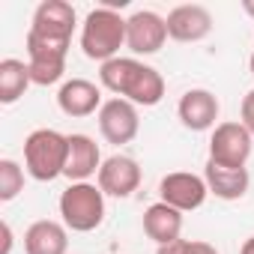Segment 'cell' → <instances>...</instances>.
<instances>
[{"label":"cell","mask_w":254,"mask_h":254,"mask_svg":"<svg viewBox=\"0 0 254 254\" xmlns=\"http://www.w3.org/2000/svg\"><path fill=\"white\" fill-rule=\"evenodd\" d=\"M0 236H3V248H0V254H12V242H15V236H12V227H9V221H3V224H0Z\"/></svg>","instance_id":"23"},{"label":"cell","mask_w":254,"mask_h":254,"mask_svg":"<svg viewBox=\"0 0 254 254\" xmlns=\"http://www.w3.org/2000/svg\"><path fill=\"white\" fill-rule=\"evenodd\" d=\"M24 191V168L15 159H0V203H9Z\"/></svg>","instance_id":"20"},{"label":"cell","mask_w":254,"mask_h":254,"mask_svg":"<svg viewBox=\"0 0 254 254\" xmlns=\"http://www.w3.org/2000/svg\"><path fill=\"white\" fill-rule=\"evenodd\" d=\"M69 156V135L57 129H36L24 141V171L36 183H51L63 177Z\"/></svg>","instance_id":"3"},{"label":"cell","mask_w":254,"mask_h":254,"mask_svg":"<svg viewBox=\"0 0 254 254\" xmlns=\"http://www.w3.org/2000/svg\"><path fill=\"white\" fill-rule=\"evenodd\" d=\"M144 233L156 242V245H168L183 239V212L168 206L165 200L150 203L144 209Z\"/></svg>","instance_id":"18"},{"label":"cell","mask_w":254,"mask_h":254,"mask_svg":"<svg viewBox=\"0 0 254 254\" xmlns=\"http://www.w3.org/2000/svg\"><path fill=\"white\" fill-rule=\"evenodd\" d=\"M126 45V18L114 6H96L87 12L81 24V51L96 63H108L120 57Z\"/></svg>","instance_id":"2"},{"label":"cell","mask_w":254,"mask_h":254,"mask_svg":"<svg viewBox=\"0 0 254 254\" xmlns=\"http://www.w3.org/2000/svg\"><path fill=\"white\" fill-rule=\"evenodd\" d=\"M69 251V227L63 221L39 218L24 230V254H66Z\"/></svg>","instance_id":"16"},{"label":"cell","mask_w":254,"mask_h":254,"mask_svg":"<svg viewBox=\"0 0 254 254\" xmlns=\"http://www.w3.org/2000/svg\"><path fill=\"white\" fill-rule=\"evenodd\" d=\"M78 27V12L66 0H42L36 6L33 18H30V30L39 39H51V42H66L72 45V33Z\"/></svg>","instance_id":"8"},{"label":"cell","mask_w":254,"mask_h":254,"mask_svg":"<svg viewBox=\"0 0 254 254\" xmlns=\"http://www.w3.org/2000/svg\"><path fill=\"white\" fill-rule=\"evenodd\" d=\"M254 150V135L242 123H218L209 135V162L224 168H245Z\"/></svg>","instance_id":"5"},{"label":"cell","mask_w":254,"mask_h":254,"mask_svg":"<svg viewBox=\"0 0 254 254\" xmlns=\"http://www.w3.org/2000/svg\"><path fill=\"white\" fill-rule=\"evenodd\" d=\"M159 197L180 209V212H194L206 203L209 197V189H206V180L191 174V171H174V174H165L162 183H159Z\"/></svg>","instance_id":"10"},{"label":"cell","mask_w":254,"mask_h":254,"mask_svg":"<svg viewBox=\"0 0 254 254\" xmlns=\"http://www.w3.org/2000/svg\"><path fill=\"white\" fill-rule=\"evenodd\" d=\"M168 36L174 42H200L212 33V15L200 3H183L168 12Z\"/></svg>","instance_id":"13"},{"label":"cell","mask_w":254,"mask_h":254,"mask_svg":"<svg viewBox=\"0 0 254 254\" xmlns=\"http://www.w3.org/2000/svg\"><path fill=\"white\" fill-rule=\"evenodd\" d=\"M189 248V239H177V242H168V245H159L156 254H186Z\"/></svg>","instance_id":"24"},{"label":"cell","mask_w":254,"mask_h":254,"mask_svg":"<svg viewBox=\"0 0 254 254\" xmlns=\"http://www.w3.org/2000/svg\"><path fill=\"white\" fill-rule=\"evenodd\" d=\"M102 87L87 81V78H69L60 84L57 90V108L66 114V117H90V114H99L102 108Z\"/></svg>","instance_id":"14"},{"label":"cell","mask_w":254,"mask_h":254,"mask_svg":"<svg viewBox=\"0 0 254 254\" xmlns=\"http://www.w3.org/2000/svg\"><path fill=\"white\" fill-rule=\"evenodd\" d=\"M221 114V102L212 90H203V87H194V90H186L180 96V105H177V117L186 129L191 132H209L215 129V120Z\"/></svg>","instance_id":"12"},{"label":"cell","mask_w":254,"mask_h":254,"mask_svg":"<svg viewBox=\"0 0 254 254\" xmlns=\"http://www.w3.org/2000/svg\"><path fill=\"white\" fill-rule=\"evenodd\" d=\"M203 180H206L209 194H215L221 200H239V197H245V191L251 186L248 168H224V165H215V162H206Z\"/></svg>","instance_id":"17"},{"label":"cell","mask_w":254,"mask_h":254,"mask_svg":"<svg viewBox=\"0 0 254 254\" xmlns=\"http://www.w3.org/2000/svg\"><path fill=\"white\" fill-rule=\"evenodd\" d=\"M239 114H242V126H245V129L254 135V90H248L245 93V99H242V108H239Z\"/></svg>","instance_id":"21"},{"label":"cell","mask_w":254,"mask_h":254,"mask_svg":"<svg viewBox=\"0 0 254 254\" xmlns=\"http://www.w3.org/2000/svg\"><path fill=\"white\" fill-rule=\"evenodd\" d=\"M242 12H245L248 18H254V0H242Z\"/></svg>","instance_id":"26"},{"label":"cell","mask_w":254,"mask_h":254,"mask_svg":"<svg viewBox=\"0 0 254 254\" xmlns=\"http://www.w3.org/2000/svg\"><path fill=\"white\" fill-rule=\"evenodd\" d=\"M239 254H254V236H248V239L242 242V248H239Z\"/></svg>","instance_id":"25"},{"label":"cell","mask_w":254,"mask_h":254,"mask_svg":"<svg viewBox=\"0 0 254 254\" xmlns=\"http://www.w3.org/2000/svg\"><path fill=\"white\" fill-rule=\"evenodd\" d=\"M96 120H99L102 138H105L108 144H117V147L132 144V141L138 138V132H141L138 105H132L129 99H117V96L108 99V102L99 108Z\"/></svg>","instance_id":"7"},{"label":"cell","mask_w":254,"mask_h":254,"mask_svg":"<svg viewBox=\"0 0 254 254\" xmlns=\"http://www.w3.org/2000/svg\"><path fill=\"white\" fill-rule=\"evenodd\" d=\"M248 69H251V75H254V51H251V60H248Z\"/></svg>","instance_id":"27"},{"label":"cell","mask_w":254,"mask_h":254,"mask_svg":"<svg viewBox=\"0 0 254 254\" xmlns=\"http://www.w3.org/2000/svg\"><path fill=\"white\" fill-rule=\"evenodd\" d=\"M99 84L117 99H129L138 108H153L165 96V78L159 69L141 63L138 57H114L99 66Z\"/></svg>","instance_id":"1"},{"label":"cell","mask_w":254,"mask_h":254,"mask_svg":"<svg viewBox=\"0 0 254 254\" xmlns=\"http://www.w3.org/2000/svg\"><path fill=\"white\" fill-rule=\"evenodd\" d=\"M96 186L108 194V197H132L141 186V165L132 156H111L102 162L99 174H96Z\"/></svg>","instance_id":"11"},{"label":"cell","mask_w":254,"mask_h":254,"mask_svg":"<svg viewBox=\"0 0 254 254\" xmlns=\"http://www.w3.org/2000/svg\"><path fill=\"white\" fill-rule=\"evenodd\" d=\"M30 84H33V78H30V66L24 60H15V57L0 60V102L3 105H15L27 93Z\"/></svg>","instance_id":"19"},{"label":"cell","mask_w":254,"mask_h":254,"mask_svg":"<svg viewBox=\"0 0 254 254\" xmlns=\"http://www.w3.org/2000/svg\"><path fill=\"white\" fill-rule=\"evenodd\" d=\"M186 254H218V251H215V245H209V242H203V239H189Z\"/></svg>","instance_id":"22"},{"label":"cell","mask_w":254,"mask_h":254,"mask_svg":"<svg viewBox=\"0 0 254 254\" xmlns=\"http://www.w3.org/2000/svg\"><path fill=\"white\" fill-rule=\"evenodd\" d=\"M63 224L75 233H90L105 221V191L96 183H69L60 194Z\"/></svg>","instance_id":"4"},{"label":"cell","mask_w":254,"mask_h":254,"mask_svg":"<svg viewBox=\"0 0 254 254\" xmlns=\"http://www.w3.org/2000/svg\"><path fill=\"white\" fill-rule=\"evenodd\" d=\"M27 45V66H30V78L36 87H51L63 78L66 72V54L69 45L66 42H51V39H39L33 33H27L24 39Z\"/></svg>","instance_id":"6"},{"label":"cell","mask_w":254,"mask_h":254,"mask_svg":"<svg viewBox=\"0 0 254 254\" xmlns=\"http://www.w3.org/2000/svg\"><path fill=\"white\" fill-rule=\"evenodd\" d=\"M168 21L153 12V9H138L126 18V48H129L135 57H147L165 48L168 42Z\"/></svg>","instance_id":"9"},{"label":"cell","mask_w":254,"mask_h":254,"mask_svg":"<svg viewBox=\"0 0 254 254\" xmlns=\"http://www.w3.org/2000/svg\"><path fill=\"white\" fill-rule=\"evenodd\" d=\"M102 153H99V144L90 138V135H69V156H66V171L63 177L69 183H90V177L99 174L102 168Z\"/></svg>","instance_id":"15"}]
</instances>
